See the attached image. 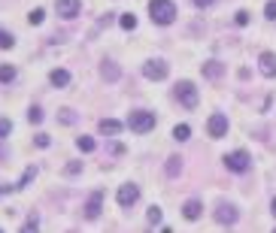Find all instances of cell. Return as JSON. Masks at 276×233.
Here are the masks:
<instances>
[{
    "label": "cell",
    "mask_w": 276,
    "mask_h": 233,
    "mask_svg": "<svg viewBox=\"0 0 276 233\" xmlns=\"http://www.w3.org/2000/svg\"><path fill=\"white\" fill-rule=\"evenodd\" d=\"M273 233H276V230H273Z\"/></svg>",
    "instance_id": "obj_38"
},
{
    "label": "cell",
    "mask_w": 276,
    "mask_h": 233,
    "mask_svg": "<svg viewBox=\"0 0 276 233\" xmlns=\"http://www.w3.org/2000/svg\"><path fill=\"white\" fill-rule=\"evenodd\" d=\"M234 22H237L240 28H246V25H249V12H246V9H240V12L234 15Z\"/></svg>",
    "instance_id": "obj_31"
},
{
    "label": "cell",
    "mask_w": 276,
    "mask_h": 233,
    "mask_svg": "<svg viewBox=\"0 0 276 233\" xmlns=\"http://www.w3.org/2000/svg\"><path fill=\"white\" fill-rule=\"evenodd\" d=\"M176 100H179L185 109H194V106H198V88H194V82H179V85H176Z\"/></svg>",
    "instance_id": "obj_3"
},
{
    "label": "cell",
    "mask_w": 276,
    "mask_h": 233,
    "mask_svg": "<svg viewBox=\"0 0 276 233\" xmlns=\"http://www.w3.org/2000/svg\"><path fill=\"white\" fill-rule=\"evenodd\" d=\"M12 79H15V67L0 64V85H6V82H12Z\"/></svg>",
    "instance_id": "obj_17"
},
{
    "label": "cell",
    "mask_w": 276,
    "mask_h": 233,
    "mask_svg": "<svg viewBox=\"0 0 276 233\" xmlns=\"http://www.w3.org/2000/svg\"><path fill=\"white\" fill-rule=\"evenodd\" d=\"M115 197H119V206H122V209H128V206H134V203L140 200V188L134 185V182H128V185H122V188H119V194H115Z\"/></svg>",
    "instance_id": "obj_6"
},
{
    "label": "cell",
    "mask_w": 276,
    "mask_h": 233,
    "mask_svg": "<svg viewBox=\"0 0 276 233\" xmlns=\"http://www.w3.org/2000/svg\"><path fill=\"white\" fill-rule=\"evenodd\" d=\"M6 191H15V185H0V194H6Z\"/></svg>",
    "instance_id": "obj_34"
},
{
    "label": "cell",
    "mask_w": 276,
    "mask_h": 233,
    "mask_svg": "<svg viewBox=\"0 0 276 233\" xmlns=\"http://www.w3.org/2000/svg\"><path fill=\"white\" fill-rule=\"evenodd\" d=\"M28 121H31V124H40V121H43V109H40V106H31V109H28Z\"/></svg>",
    "instance_id": "obj_24"
},
{
    "label": "cell",
    "mask_w": 276,
    "mask_h": 233,
    "mask_svg": "<svg viewBox=\"0 0 276 233\" xmlns=\"http://www.w3.org/2000/svg\"><path fill=\"white\" fill-rule=\"evenodd\" d=\"M79 170H82V164H79V161H73V164H67V166H64V173H67V176H76Z\"/></svg>",
    "instance_id": "obj_33"
},
{
    "label": "cell",
    "mask_w": 276,
    "mask_h": 233,
    "mask_svg": "<svg viewBox=\"0 0 276 233\" xmlns=\"http://www.w3.org/2000/svg\"><path fill=\"white\" fill-rule=\"evenodd\" d=\"M94 145H97V142H94L91 136H79V139H76V149H79V152H94Z\"/></svg>",
    "instance_id": "obj_19"
},
{
    "label": "cell",
    "mask_w": 276,
    "mask_h": 233,
    "mask_svg": "<svg viewBox=\"0 0 276 233\" xmlns=\"http://www.w3.org/2000/svg\"><path fill=\"white\" fill-rule=\"evenodd\" d=\"M119 131H122V124H119L115 118H104V121H101V133H109V136H115Z\"/></svg>",
    "instance_id": "obj_16"
},
{
    "label": "cell",
    "mask_w": 276,
    "mask_h": 233,
    "mask_svg": "<svg viewBox=\"0 0 276 233\" xmlns=\"http://www.w3.org/2000/svg\"><path fill=\"white\" fill-rule=\"evenodd\" d=\"M58 118H61L64 124H73V121H76V115H73V109H61V112H58Z\"/></svg>",
    "instance_id": "obj_27"
},
{
    "label": "cell",
    "mask_w": 276,
    "mask_h": 233,
    "mask_svg": "<svg viewBox=\"0 0 276 233\" xmlns=\"http://www.w3.org/2000/svg\"><path fill=\"white\" fill-rule=\"evenodd\" d=\"M49 82H52L55 88H64V85H70V73L67 70H52V73H49Z\"/></svg>",
    "instance_id": "obj_14"
},
{
    "label": "cell",
    "mask_w": 276,
    "mask_h": 233,
    "mask_svg": "<svg viewBox=\"0 0 276 233\" xmlns=\"http://www.w3.org/2000/svg\"><path fill=\"white\" fill-rule=\"evenodd\" d=\"M101 76H104L106 82H115V79H119V67L112 64V61H106V64L101 67Z\"/></svg>",
    "instance_id": "obj_15"
},
{
    "label": "cell",
    "mask_w": 276,
    "mask_h": 233,
    "mask_svg": "<svg viewBox=\"0 0 276 233\" xmlns=\"http://www.w3.org/2000/svg\"><path fill=\"white\" fill-rule=\"evenodd\" d=\"M237 218H240L237 206H231V203H219V206H215V221H219V224H234Z\"/></svg>",
    "instance_id": "obj_7"
},
{
    "label": "cell",
    "mask_w": 276,
    "mask_h": 233,
    "mask_svg": "<svg viewBox=\"0 0 276 233\" xmlns=\"http://www.w3.org/2000/svg\"><path fill=\"white\" fill-rule=\"evenodd\" d=\"M258 67H261V76L273 79V76H276V55H273V52H261V58H258Z\"/></svg>",
    "instance_id": "obj_11"
},
{
    "label": "cell",
    "mask_w": 276,
    "mask_h": 233,
    "mask_svg": "<svg viewBox=\"0 0 276 233\" xmlns=\"http://www.w3.org/2000/svg\"><path fill=\"white\" fill-rule=\"evenodd\" d=\"M201 70H204V76H207V79H212V82L225 76V64H219V61H207Z\"/></svg>",
    "instance_id": "obj_13"
},
{
    "label": "cell",
    "mask_w": 276,
    "mask_h": 233,
    "mask_svg": "<svg viewBox=\"0 0 276 233\" xmlns=\"http://www.w3.org/2000/svg\"><path fill=\"white\" fill-rule=\"evenodd\" d=\"M0 233H3V230H0Z\"/></svg>",
    "instance_id": "obj_37"
},
{
    "label": "cell",
    "mask_w": 276,
    "mask_h": 233,
    "mask_svg": "<svg viewBox=\"0 0 276 233\" xmlns=\"http://www.w3.org/2000/svg\"><path fill=\"white\" fill-rule=\"evenodd\" d=\"M201 212H204L201 200H185V206H182V215H185L188 221H198V218H201Z\"/></svg>",
    "instance_id": "obj_12"
},
{
    "label": "cell",
    "mask_w": 276,
    "mask_h": 233,
    "mask_svg": "<svg viewBox=\"0 0 276 233\" xmlns=\"http://www.w3.org/2000/svg\"><path fill=\"white\" fill-rule=\"evenodd\" d=\"M207 131L212 139H222L225 133H228V115H222V112H215V115H209L207 121Z\"/></svg>",
    "instance_id": "obj_5"
},
{
    "label": "cell",
    "mask_w": 276,
    "mask_h": 233,
    "mask_svg": "<svg viewBox=\"0 0 276 233\" xmlns=\"http://www.w3.org/2000/svg\"><path fill=\"white\" fill-rule=\"evenodd\" d=\"M225 166H228L231 173H246V170L252 166V158H249L246 152H231V155H225Z\"/></svg>",
    "instance_id": "obj_4"
},
{
    "label": "cell",
    "mask_w": 276,
    "mask_h": 233,
    "mask_svg": "<svg viewBox=\"0 0 276 233\" xmlns=\"http://www.w3.org/2000/svg\"><path fill=\"white\" fill-rule=\"evenodd\" d=\"M270 212H273V215H276V197L270 200Z\"/></svg>",
    "instance_id": "obj_36"
},
{
    "label": "cell",
    "mask_w": 276,
    "mask_h": 233,
    "mask_svg": "<svg viewBox=\"0 0 276 233\" xmlns=\"http://www.w3.org/2000/svg\"><path fill=\"white\" fill-rule=\"evenodd\" d=\"M167 70H170V67L164 64V61H146V64H143V73H146V79H152V82H158V79H167Z\"/></svg>",
    "instance_id": "obj_8"
},
{
    "label": "cell",
    "mask_w": 276,
    "mask_h": 233,
    "mask_svg": "<svg viewBox=\"0 0 276 233\" xmlns=\"http://www.w3.org/2000/svg\"><path fill=\"white\" fill-rule=\"evenodd\" d=\"M128 128L134 133H149L155 128V112H146V109H137L128 115Z\"/></svg>",
    "instance_id": "obj_2"
},
{
    "label": "cell",
    "mask_w": 276,
    "mask_h": 233,
    "mask_svg": "<svg viewBox=\"0 0 276 233\" xmlns=\"http://www.w3.org/2000/svg\"><path fill=\"white\" fill-rule=\"evenodd\" d=\"M55 9H58V15H64V18H76L79 9H82V3H79V0H55Z\"/></svg>",
    "instance_id": "obj_10"
},
{
    "label": "cell",
    "mask_w": 276,
    "mask_h": 233,
    "mask_svg": "<svg viewBox=\"0 0 276 233\" xmlns=\"http://www.w3.org/2000/svg\"><path fill=\"white\" fill-rule=\"evenodd\" d=\"M149 18L155 25H173L176 18V3L173 0H149Z\"/></svg>",
    "instance_id": "obj_1"
},
{
    "label": "cell",
    "mask_w": 276,
    "mask_h": 233,
    "mask_svg": "<svg viewBox=\"0 0 276 233\" xmlns=\"http://www.w3.org/2000/svg\"><path fill=\"white\" fill-rule=\"evenodd\" d=\"M34 142L40 145V149H49V142H52V139H49V133H36V136H34Z\"/></svg>",
    "instance_id": "obj_29"
},
{
    "label": "cell",
    "mask_w": 276,
    "mask_h": 233,
    "mask_svg": "<svg viewBox=\"0 0 276 233\" xmlns=\"http://www.w3.org/2000/svg\"><path fill=\"white\" fill-rule=\"evenodd\" d=\"M149 224H161V209H158V206L149 209Z\"/></svg>",
    "instance_id": "obj_28"
},
{
    "label": "cell",
    "mask_w": 276,
    "mask_h": 233,
    "mask_svg": "<svg viewBox=\"0 0 276 233\" xmlns=\"http://www.w3.org/2000/svg\"><path fill=\"white\" fill-rule=\"evenodd\" d=\"M188 136H191V128H188V124H176V128H173V139H179V142H185Z\"/></svg>",
    "instance_id": "obj_20"
},
{
    "label": "cell",
    "mask_w": 276,
    "mask_h": 233,
    "mask_svg": "<svg viewBox=\"0 0 276 233\" xmlns=\"http://www.w3.org/2000/svg\"><path fill=\"white\" fill-rule=\"evenodd\" d=\"M36 224H40V221H36V215H31V218H28V224L22 227V233H36Z\"/></svg>",
    "instance_id": "obj_30"
},
{
    "label": "cell",
    "mask_w": 276,
    "mask_h": 233,
    "mask_svg": "<svg viewBox=\"0 0 276 233\" xmlns=\"http://www.w3.org/2000/svg\"><path fill=\"white\" fill-rule=\"evenodd\" d=\"M15 46V36L9 31H0V49H12Z\"/></svg>",
    "instance_id": "obj_23"
},
{
    "label": "cell",
    "mask_w": 276,
    "mask_h": 233,
    "mask_svg": "<svg viewBox=\"0 0 276 233\" xmlns=\"http://www.w3.org/2000/svg\"><path fill=\"white\" fill-rule=\"evenodd\" d=\"M194 3H198V6H209V3H212V0H194Z\"/></svg>",
    "instance_id": "obj_35"
},
{
    "label": "cell",
    "mask_w": 276,
    "mask_h": 233,
    "mask_svg": "<svg viewBox=\"0 0 276 233\" xmlns=\"http://www.w3.org/2000/svg\"><path fill=\"white\" fill-rule=\"evenodd\" d=\"M43 18H46V12H43V9H34V12L28 15V22H31V25H43Z\"/></svg>",
    "instance_id": "obj_26"
},
{
    "label": "cell",
    "mask_w": 276,
    "mask_h": 233,
    "mask_svg": "<svg viewBox=\"0 0 276 233\" xmlns=\"http://www.w3.org/2000/svg\"><path fill=\"white\" fill-rule=\"evenodd\" d=\"M164 170H167V176H179V173H182V158H176V155L167 158V166H164Z\"/></svg>",
    "instance_id": "obj_18"
},
{
    "label": "cell",
    "mask_w": 276,
    "mask_h": 233,
    "mask_svg": "<svg viewBox=\"0 0 276 233\" xmlns=\"http://www.w3.org/2000/svg\"><path fill=\"white\" fill-rule=\"evenodd\" d=\"M101 209H104V191H94L91 197H88V203H85V218H97L101 215Z\"/></svg>",
    "instance_id": "obj_9"
},
{
    "label": "cell",
    "mask_w": 276,
    "mask_h": 233,
    "mask_svg": "<svg viewBox=\"0 0 276 233\" xmlns=\"http://www.w3.org/2000/svg\"><path fill=\"white\" fill-rule=\"evenodd\" d=\"M119 25H122V28H125V31H134V28H137V18H134V15H131V12H125V15H122V18H119Z\"/></svg>",
    "instance_id": "obj_22"
},
{
    "label": "cell",
    "mask_w": 276,
    "mask_h": 233,
    "mask_svg": "<svg viewBox=\"0 0 276 233\" xmlns=\"http://www.w3.org/2000/svg\"><path fill=\"white\" fill-rule=\"evenodd\" d=\"M264 15H267V18H276V0H267V6H264Z\"/></svg>",
    "instance_id": "obj_32"
},
{
    "label": "cell",
    "mask_w": 276,
    "mask_h": 233,
    "mask_svg": "<svg viewBox=\"0 0 276 233\" xmlns=\"http://www.w3.org/2000/svg\"><path fill=\"white\" fill-rule=\"evenodd\" d=\"M9 131H12V121H9V118H0V139H6Z\"/></svg>",
    "instance_id": "obj_25"
},
{
    "label": "cell",
    "mask_w": 276,
    "mask_h": 233,
    "mask_svg": "<svg viewBox=\"0 0 276 233\" xmlns=\"http://www.w3.org/2000/svg\"><path fill=\"white\" fill-rule=\"evenodd\" d=\"M34 176H36V170H34V166H28V170H25V176H22V182L15 185V191H22V188H28V185L34 182Z\"/></svg>",
    "instance_id": "obj_21"
}]
</instances>
